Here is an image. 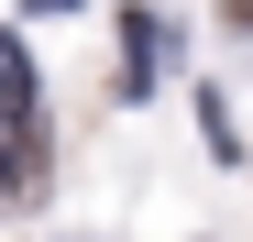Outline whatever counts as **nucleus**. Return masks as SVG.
Here are the masks:
<instances>
[{"label": "nucleus", "mask_w": 253, "mask_h": 242, "mask_svg": "<svg viewBox=\"0 0 253 242\" xmlns=\"http://www.w3.org/2000/svg\"><path fill=\"white\" fill-rule=\"evenodd\" d=\"M165 55H176V44H165V22H154V11H121V88H132V99L154 88Z\"/></svg>", "instance_id": "1"}, {"label": "nucleus", "mask_w": 253, "mask_h": 242, "mask_svg": "<svg viewBox=\"0 0 253 242\" xmlns=\"http://www.w3.org/2000/svg\"><path fill=\"white\" fill-rule=\"evenodd\" d=\"M0 132H33V44L0 33Z\"/></svg>", "instance_id": "2"}, {"label": "nucleus", "mask_w": 253, "mask_h": 242, "mask_svg": "<svg viewBox=\"0 0 253 242\" xmlns=\"http://www.w3.org/2000/svg\"><path fill=\"white\" fill-rule=\"evenodd\" d=\"M22 11H88V0H22Z\"/></svg>", "instance_id": "3"}, {"label": "nucleus", "mask_w": 253, "mask_h": 242, "mask_svg": "<svg viewBox=\"0 0 253 242\" xmlns=\"http://www.w3.org/2000/svg\"><path fill=\"white\" fill-rule=\"evenodd\" d=\"M231 33H253V0H231Z\"/></svg>", "instance_id": "4"}]
</instances>
